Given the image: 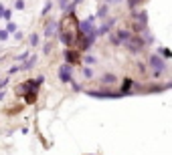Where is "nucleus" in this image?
Returning a JSON list of instances; mask_svg holds the SVG:
<instances>
[{
    "label": "nucleus",
    "instance_id": "1",
    "mask_svg": "<svg viewBox=\"0 0 172 155\" xmlns=\"http://www.w3.org/2000/svg\"><path fill=\"white\" fill-rule=\"evenodd\" d=\"M57 32H59V39L65 46H73L77 44V39H79V22L75 18L73 12H67V16L63 18V22L57 26Z\"/></svg>",
    "mask_w": 172,
    "mask_h": 155
},
{
    "label": "nucleus",
    "instance_id": "2",
    "mask_svg": "<svg viewBox=\"0 0 172 155\" xmlns=\"http://www.w3.org/2000/svg\"><path fill=\"white\" fill-rule=\"evenodd\" d=\"M148 65L154 69V71H168V65H166V61L164 59H160V54H150L148 56Z\"/></svg>",
    "mask_w": 172,
    "mask_h": 155
},
{
    "label": "nucleus",
    "instance_id": "3",
    "mask_svg": "<svg viewBox=\"0 0 172 155\" xmlns=\"http://www.w3.org/2000/svg\"><path fill=\"white\" fill-rule=\"evenodd\" d=\"M124 44H126V48H128L130 52H140V50L146 46L144 39H142V37H136V34H134V37H132L128 42H124Z\"/></svg>",
    "mask_w": 172,
    "mask_h": 155
},
{
    "label": "nucleus",
    "instance_id": "4",
    "mask_svg": "<svg viewBox=\"0 0 172 155\" xmlns=\"http://www.w3.org/2000/svg\"><path fill=\"white\" fill-rule=\"evenodd\" d=\"M87 95L95 97V99H120V97H124L120 91L118 93H114V91H87Z\"/></svg>",
    "mask_w": 172,
    "mask_h": 155
},
{
    "label": "nucleus",
    "instance_id": "5",
    "mask_svg": "<svg viewBox=\"0 0 172 155\" xmlns=\"http://www.w3.org/2000/svg\"><path fill=\"white\" fill-rule=\"evenodd\" d=\"M71 73H73V69H71V65L69 63H65V65H61L59 67V79L63 81V83H71Z\"/></svg>",
    "mask_w": 172,
    "mask_h": 155
},
{
    "label": "nucleus",
    "instance_id": "6",
    "mask_svg": "<svg viewBox=\"0 0 172 155\" xmlns=\"http://www.w3.org/2000/svg\"><path fill=\"white\" fill-rule=\"evenodd\" d=\"M65 61H67L69 65H79V61H81V59H79V52H77V50L67 48V50H65Z\"/></svg>",
    "mask_w": 172,
    "mask_h": 155
},
{
    "label": "nucleus",
    "instance_id": "7",
    "mask_svg": "<svg viewBox=\"0 0 172 155\" xmlns=\"http://www.w3.org/2000/svg\"><path fill=\"white\" fill-rule=\"evenodd\" d=\"M116 34H118V39H120L122 44H124V42H128V40L134 37V32H132L130 28H118V30H116Z\"/></svg>",
    "mask_w": 172,
    "mask_h": 155
},
{
    "label": "nucleus",
    "instance_id": "8",
    "mask_svg": "<svg viewBox=\"0 0 172 155\" xmlns=\"http://www.w3.org/2000/svg\"><path fill=\"white\" fill-rule=\"evenodd\" d=\"M114 22H116L114 18H107V20L103 22V26L97 30V37H99V34H105V32H109V30H111V26H114Z\"/></svg>",
    "mask_w": 172,
    "mask_h": 155
},
{
    "label": "nucleus",
    "instance_id": "9",
    "mask_svg": "<svg viewBox=\"0 0 172 155\" xmlns=\"http://www.w3.org/2000/svg\"><path fill=\"white\" fill-rule=\"evenodd\" d=\"M132 87H134V81H132V79H124V89H122L120 93H122L124 97H126V95H132Z\"/></svg>",
    "mask_w": 172,
    "mask_h": 155
},
{
    "label": "nucleus",
    "instance_id": "10",
    "mask_svg": "<svg viewBox=\"0 0 172 155\" xmlns=\"http://www.w3.org/2000/svg\"><path fill=\"white\" fill-rule=\"evenodd\" d=\"M55 30H57V22L49 20V22H47V26H45V37H53V34H55Z\"/></svg>",
    "mask_w": 172,
    "mask_h": 155
},
{
    "label": "nucleus",
    "instance_id": "11",
    "mask_svg": "<svg viewBox=\"0 0 172 155\" xmlns=\"http://www.w3.org/2000/svg\"><path fill=\"white\" fill-rule=\"evenodd\" d=\"M118 81V77L116 75H111V73H105L103 77H101V85H114Z\"/></svg>",
    "mask_w": 172,
    "mask_h": 155
},
{
    "label": "nucleus",
    "instance_id": "12",
    "mask_svg": "<svg viewBox=\"0 0 172 155\" xmlns=\"http://www.w3.org/2000/svg\"><path fill=\"white\" fill-rule=\"evenodd\" d=\"M158 54H160V56H166V59H172L170 48H162V46H160V48H158Z\"/></svg>",
    "mask_w": 172,
    "mask_h": 155
},
{
    "label": "nucleus",
    "instance_id": "13",
    "mask_svg": "<svg viewBox=\"0 0 172 155\" xmlns=\"http://www.w3.org/2000/svg\"><path fill=\"white\" fill-rule=\"evenodd\" d=\"M83 77H85V79H93V71H91V67H89V65L83 67Z\"/></svg>",
    "mask_w": 172,
    "mask_h": 155
},
{
    "label": "nucleus",
    "instance_id": "14",
    "mask_svg": "<svg viewBox=\"0 0 172 155\" xmlns=\"http://www.w3.org/2000/svg\"><path fill=\"white\" fill-rule=\"evenodd\" d=\"M109 40H111V44H114V46H120V44H122V42H120V39H118V34H116V32H111V34H109Z\"/></svg>",
    "mask_w": 172,
    "mask_h": 155
},
{
    "label": "nucleus",
    "instance_id": "15",
    "mask_svg": "<svg viewBox=\"0 0 172 155\" xmlns=\"http://www.w3.org/2000/svg\"><path fill=\"white\" fill-rule=\"evenodd\" d=\"M35 63H37V56H31V59H29V61H26V63L22 65V69H31V67H33Z\"/></svg>",
    "mask_w": 172,
    "mask_h": 155
},
{
    "label": "nucleus",
    "instance_id": "16",
    "mask_svg": "<svg viewBox=\"0 0 172 155\" xmlns=\"http://www.w3.org/2000/svg\"><path fill=\"white\" fill-rule=\"evenodd\" d=\"M83 61H85V65H95V63H97V59H95V56H91V54L83 56Z\"/></svg>",
    "mask_w": 172,
    "mask_h": 155
},
{
    "label": "nucleus",
    "instance_id": "17",
    "mask_svg": "<svg viewBox=\"0 0 172 155\" xmlns=\"http://www.w3.org/2000/svg\"><path fill=\"white\" fill-rule=\"evenodd\" d=\"M107 10H109L107 6H101V8H99V12H97V16H99V18H105V16H107Z\"/></svg>",
    "mask_w": 172,
    "mask_h": 155
},
{
    "label": "nucleus",
    "instance_id": "18",
    "mask_svg": "<svg viewBox=\"0 0 172 155\" xmlns=\"http://www.w3.org/2000/svg\"><path fill=\"white\" fill-rule=\"evenodd\" d=\"M29 40H31V44H33V46H37V44H39V34H37V32H33Z\"/></svg>",
    "mask_w": 172,
    "mask_h": 155
},
{
    "label": "nucleus",
    "instance_id": "19",
    "mask_svg": "<svg viewBox=\"0 0 172 155\" xmlns=\"http://www.w3.org/2000/svg\"><path fill=\"white\" fill-rule=\"evenodd\" d=\"M6 32H8V34H10V32H16V24H14V22H8V24H6Z\"/></svg>",
    "mask_w": 172,
    "mask_h": 155
},
{
    "label": "nucleus",
    "instance_id": "20",
    "mask_svg": "<svg viewBox=\"0 0 172 155\" xmlns=\"http://www.w3.org/2000/svg\"><path fill=\"white\" fill-rule=\"evenodd\" d=\"M10 14H12L10 10H6V8H2V6H0V16H4V18H8V20H10Z\"/></svg>",
    "mask_w": 172,
    "mask_h": 155
},
{
    "label": "nucleus",
    "instance_id": "21",
    "mask_svg": "<svg viewBox=\"0 0 172 155\" xmlns=\"http://www.w3.org/2000/svg\"><path fill=\"white\" fill-rule=\"evenodd\" d=\"M24 59H29V52H22V54L16 56V61H20V63H24Z\"/></svg>",
    "mask_w": 172,
    "mask_h": 155
},
{
    "label": "nucleus",
    "instance_id": "22",
    "mask_svg": "<svg viewBox=\"0 0 172 155\" xmlns=\"http://www.w3.org/2000/svg\"><path fill=\"white\" fill-rule=\"evenodd\" d=\"M51 6H53V4H51V2H47V4H45V10H43V16H45V14H49V10H51Z\"/></svg>",
    "mask_w": 172,
    "mask_h": 155
},
{
    "label": "nucleus",
    "instance_id": "23",
    "mask_svg": "<svg viewBox=\"0 0 172 155\" xmlns=\"http://www.w3.org/2000/svg\"><path fill=\"white\" fill-rule=\"evenodd\" d=\"M71 87H73V91H81V87H79V85H77L73 79H71Z\"/></svg>",
    "mask_w": 172,
    "mask_h": 155
},
{
    "label": "nucleus",
    "instance_id": "24",
    "mask_svg": "<svg viewBox=\"0 0 172 155\" xmlns=\"http://www.w3.org/2000/svg\"><path fill=\"white\" fill-rule=\"evenodd\" d=\"M152 77H154V79H162V71H154Z\"/></svg>",
    "mask_w": 172,
    "mask_h": 155
},
{
    "label": "nucleus",
    "instance_id": "25",
    "mask_svg": "<svg viewBox=\"0 0 172 155\" xmlns=\"http://www.w3.org/2000/svg\"><path fill=\"white\" fill-rule=\"evenodd\" d=\"M16 8H18V10L24 8V2H22V0H16Z\"/></svg>",
    "mask_w": 172,
    "mask_h": 155
},
{
    "label": "nucleus",
    "instance_id": "26",
    "mask_svg": "<svg viewBox=\"0 0 172 155\" xmlns=\"http://www.w3.org/2000/svg\"><path fill=\"white\" fill-rule=\"evenodd\" d=\"M20 69H22V67H12V69L8 71V75H12V73H16V71H20Z\"/></svg>",
    "mask_w": 172,
    "mask_h": 155
},
{
    "label": "nucleus",
    "instance_id": "27",
    "mask_svg": "<svg viewBox=\"0 0 172 155\" xmlns=\"http://www.w3.org/2000/svg\"><path fill=\"white\" fill-rule=\"evenodd\" d=\"M43 50H45V52H51V42H47V44H45Z\"/></svg>",
    "mask_w": 172,
    "mask_h": 155
},
{
    "label": "nucleus",
    "instance_id": "28",
    "mask_svg": "<svg viewBox=\"0 0 172 155\" xmlns=\"http://www.w3.org/2000/svg\"><path fill=\"white\" fill-rule=\"evenodd\" d=\"M14 39H16V40H22V32H14Z\"/></svg>",
    "mask_w": 172,
    "mask_h": 155
}]
</instances>
